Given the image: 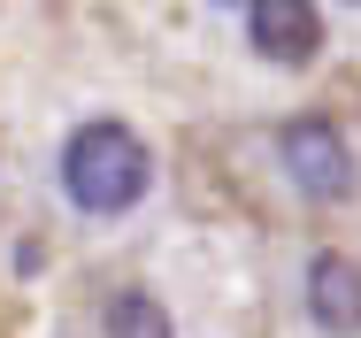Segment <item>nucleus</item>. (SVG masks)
Listing matches in <instances>:
<instances>
[{"label":"nucleus","instance_id":"nucleus-3","mask_svg":"<svg viewBox=\"0 0 361 338\" xmlns=\"http://www.w3.org/2000/svg\"><path fill=\"white\" fill-rule=\"evenodd\" d=\"M238 16H246V47L277 69H307L323 54V39H331V23H323L315 0H246Z\"/></svg>","mask_w":361,"mask_h":338},{"label":"nucleus","instance_id":"nucleus-1","mask_svg":"<svg viewBox=\"0 0 361 338\" xmlns=\"http://www.w3.org/2000/svg\"><path fill=\"white\" fill-rule=\"evenodd\" d=\"M54 177H62V200L92 223H116L154 193V146L139 138V123L123 116H85L62 154H54Z\"/></svg>","mask_w":361,"mask_h":338},{"label":"nucleus","instance_id":"nucleus-2","mask_svg":"<svg viewBox=\"0 0 361 338\" xmlns=\"http://www.w3.org/2000/svg\"><path fill=\"white\" fill-rule=\"evenodd\" d=\"M277 169L300 200L315 207H338L354 200L361 169H354V138L338 131V116H285L277 123Z\"/></svg>","mask_w":361,"mask_h":338},{"label":"nucleus","instance_id":"nucleus-4","mask_svg":"<svg viewBox=\"0 0 361 338\" xmlns=\"http://www.w3.org/2000/svg\"><path fill=\"white\" fill-rule=\"evenodd\" d=\"M300 308L323 338H361V254H307V277H300Z\"/></svg>","mask_w":361,"mask_h":338},{"label":"nucleus","instance_id":"nucleus-5","mask_svg":"<svg viewBox=\"0 0 361 338\" xmlns=\"http://www.w3.org/2000/svg\"><path fill=\"white\" fill-rule=\"evenodd\" d=\"M100 338H177V331H169V308L154 284H116L100 300Z\"/></svg>","mask_w":361,"mask_h":338}]
</instances>
